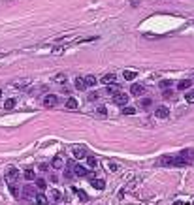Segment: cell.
<instances>
[{"instance_id":"cell-9","label":"cell","mask_w":194,"mask_h":205,"mask_svg":"<svg viewBox=\"0 0 194 205\" xmlns=\"http://www.w3.org/2000/svg\"><path fill=\"white\" fill-rule=\"evenodd\" d=\"M74 156L75 158H87V149L85 147H74Z\"/></svg>"},{"instance_id":"cell-5","label":"cell","mask_w":194,"mask_h":205,"mask_svg":"<svg viewBox=\"0 0 194 205\" xmlns=\"http://www.w3.org/2000/svg\"><path fill=\"white\" fill-rule=\"evenodd\" d=\"M155 117H158V118H168L170 117V109H168V107H164V105H160V107H156V109H155Z\"/></svg>"},{"instance_id":"cell-33","label":"cell","mask_w":194,"mask_h":205,"mask_svg":"<svg viewBox=\"0 0 194 205\" xmlns=\"http://www.w3.org/2000/svg\"><path fill=\"white\" fill-rule=\"evenodd\" d=\"M185 98H187V102H189V104H194V90H192V92H189Z\"/></svg>"},{"instance_id":"cell-35","label":"cell","mask_w":194,"mask_h":205,"mask_svg":"<svg viewBox=\"0 0 194 205\" xmlns=\"http://www.w3.org/2000/svg\"><path fill=\"white\" fill-rule=\"evenodd\" d=\"M15 87H17V89H25V87H27V81H21V83H15Z\"/></svg>"},{"instance_id":"cell-14","label":"cell","mask_w":194,"mask_h":205,"mask_svg":"<svg viewBox=\"0 0 194 205\" xmlns=\"http://www.w3.org/2000/svg\"><path fill=\"white\" fill-rule=\"evenodd\" d=\"M91 185H92L96 190H104V188H106V182H104L102 179H92V181H91Z\"/></svg>"},{"instance_id":"cell-31","label":"cell","mask_w":194,"mask_h":205,"mask_svg":"<svg viewBox=\"0 0 194 205\" xmlns=\"http://www.w3.org/2000/svg\"><path fill=\"white\" fill-rule=\"evenodd\" d=\"M9 190H12V194H13L15 198H19V196H21V194H19V190H17V186H15V185H9Z\"/></svg>"},{"instance_id":"cell-23","label":"cell","mask_w":194,"mask_h":205,"mask_svg":"<svg viewBox=\"0 0 194 205\" xmlns=\"http://www.w3.org/2000/svg\"><path fill=\"white\" fill-rule=\"evenodd\" d=\"M87 164H89V168H96L98 166V158L96 156H87Z\"/></svg>"},{"instance_id":"cell-21","label":"cell","mask_w":194,"mask_h":205,"mask_svg":"<svg viewBox=\"0 0 194 205\" xmlns=\"http://www.w3.org/2000/svg\"><path fill=\"white\" fill-rule=\"evenodd\" d=\"M66 73H57L55 75V77H53V81H55V83H66Z\"/></svg>"},{"instance_id":"cell-32","label":"cell","mask_w":194,"mask_h":205,"mask_svg":"<svg viewBox=\"0 0 194 205\" xmlns=\"http://www.w3.org/2000/svg\"><path fill=\"white\" fill-rule=\"evenodd\" d=\"M74 192H75V194H77V196H79V198H81V200H87V194H85V192H83V190H79V188H75V190H74Z\"/></svg>"},{"instance_id":"cell-1","label":"cell","mask_w":194,"mask_h":205,"mask_svg":"<svg viewBox=\"0 0 194 205\" xmlns=\"http://www.w3.org/2000/svg\"><path fill=\"white\" fill-rule=\"evenodd\" d=\"M36 190H34V186L32 185H27V186H23V190H21V198L23 200H27V201H36Z\"/></svg>"},{"instance_id":"cell-10","label":"cell","mask_w":194,"mask_h":205,"mask_svg":"<svg viewBox=\"0 0 194 205\" xmlns=\"http://www.w3.org/2000/svg\"><path fill=\"white\" fill-rule=\"evenodd\" d=\"M100 83H104V85H107V87H110L111 83H115V73H106V75H102Z\"/></svg>"},{"instance_id":"cell-11","label":"cell","mask_w":194,"mask_h":205,"mask_svg":"<svg viewBox=\"0 0 194 205\" xmlns=\"http://www.w3.org/2000/svg\"><path fill=\"white\" fill-rule=\"evenodd\" d=\"M130 90H132V94H134V96H142V94L145 92V87H143V85H138V83H134Z\"/></svg>"},{"instance_id":"cell-2","label":"cell","mask_w":194,"mask_h":205,"mask_svg":"<svg viewBox=\"0 0 194 205\" xmlns=\"http://www.w3.org/2000/svg\"><path fill=\"white\" fill-rule=\"evenodd\" d=\"M128 100H130V98H128L126 92H117V94L113 96V102H115L117 105H123V107L128 105Z\"/></svg>"},{"instance_id":"cell-25","label":"cell","mask_w":194,"mask_h":205,"mask_svg":"<svg viewBox=\"0 0 194 205\" xmlns=\"http://www.w3.org/2000/svg\"><path fill=\"white\" fill-rule=\"evenodd\" d=\"M106 92H107V94H113V96H115L117 92H121V90H119V89H117V87H115V85H110V87H107V89H106Z\"/></svg>"},{"instance_id":"cell-24","label":"cell","mask_w":194,"mask_h":205,"mask_svg":"<svg viewBox=\"0 0 194 205\" xmlns=\"http://www.w3.org/2000/svg\"><path fill=\"white\" fill-rule=\"evenodd\" d=\"M124 79H126V81H134V79H136V72L126 70V72H124Z\"/></svg>"},{"instance_id":"cell-39","label":"cell","mask_w":194,"mask_h":205,"mask_svg":"<svg viewBox=\"0 0 194 205\" xmlns=\"http://www.w3.org/2000/svg\"><path fill=\"white\" fill-rule=\"evenodd\" d=\"M130 4H132V6H134V8H136V6H138V4H139V0H130Z\"/></svg>"},{"instance_id":"cell-3","label":"cell","mask_w":194,"mask_h":205,"mask_svg":"<svg viewBox=\"0 0 194 205\" xmlns=\"http://www.w3.org/2000/svg\"><path fill=\"white\" fill-rule=\"evenodd\" d=\"M57 104H59V98H57L55 94H47L45 98H44V105L45 107H55Z\"/></svg>"},{"instance_id":"cell-8","label":"cell","mask_w":194,"mask_h":205,"mask_svg":"<svg viewBox=\"0 0 194 205\" xmlns=\"http://www.w3.org/2000/svg\"><path fill=\"white\" fill-rule=\"evenodd\" d=\"M74 87L77 89V90H85V89H87V81H85V77H75Z\"/></svg>"},{"instance_id":"cell-19","label":"cell","mask_w":194,"mask_h":205,"mask_svg":"<svg viewBox=\"0 0 194 205\" xmlns=\"http://www.w3.org/2000/svg\"><path fill=\"white\" fill-rule=\"evenodd\" d=\"M36 203L38 205H49V200L44 196V194H38V196H36Z\"/></svg>"},{"instance_id":"cell-29","label":"cell","mask_w":194,"mask_h":205,"mask_svg":"<svg viewBox=\"0 0 194 205\" xmlns=\"http://www.w3.org/2000/svg\"><path fill=\"white\" fill-rule=\"evenodd\" d=\"M160 87H162L164 90H168V89L171 87V81H168V79H164V81H160Z\"/></svg>"},{"instance_id":"cell-7","label":"cell","mask_w":194,"mask_h":205,"mask_svg":"<svg viewBox=\"0 0 194 205\" xmlns=\"http://www.w3.org/2000/svg\"><path fill=\"white\" fill-rule=\"evenodd\" d=\"M47 90V85H40V87H32L28 92H30V96H40V94H44Z\"/></svg>"},{"instance_id":"cell-36","label":"cell","mask_w":194,"mask_h":205,"mask_svg":"<svg viewBox=\"0 0 194 205\" xmlns=\"http://www.w3.org/2000/svg\"><path fill=\"white\" fill-rule=\"evenodd\" d=\"M110 169H111V171H117V169H119V166H117L115 162H111V164H110Z\"/></svg>"},{"instance_id":"cell-16","label":"cell","mask_w":194,"mask_h":205,"mask_svg":"<svg viewBox=\"0 0 194 205\" xmlns=\"http://www.w3.org/2000/svg\"><path fill=\"white\" fill-rule=\"evenodd\" d=\"M190 85H192V81H190V79H183V81H179V83H177V89H179V90H185V89H189V87H190Z\"/></svg>"},{"instance_id":"cell-15","label":"cell","mask_w":194,"mask_h":205,"mask_svg":"<svg viewBox=\"0 0 194 205\" xmlns=\"http://www.w3.org/2000/svg\"><path fill=\"white\" fill-rule=\"evenodd\" d=\"M85 81H87V87H94V85L98 83L100 79L96 77V75H87V77H85Z\"/></svg>"},{"instance_id":"cell-13","label":"cell","mask_w":194,"mask_h":205,"mask_svg":"<svg viewBox=\"0 0 194 205\" xmlns=\"http://www.w3.org/2000/svg\"><path fill=\"white\" fill-rule=\"evenodd\" d=\"M51 166L55 168V169H60V168L64 166V160H62V156H55V158L51 160Z\"/></svg>"},{"instance_id":"cell-12","label":"cell","mask_w":194,"mask_h":205,"mask_svg":"<svg viewBox=\"0 0 194 205\" xmlns=\"http://www.w3.org/2000/svg\"><path fill=\"white\" fill-rule=\"evenodd\" d=\"M74 175H77V177H85V175H87V169H85L83 166H79V164H75V166H74Z\"/></svg>"},{"instance_id":"cell-38","label":"cell","mask_w":194,"mask_h":205,"mask_svg":"<svg viewBox=\"0 0 194 205\" xmlns=\"http://www.w3.org/2000/svg\"><path fill=\"white\" fill-rule=\"evenodd\" d=\"M40 169L41 171H47V164H40Z\"/></svg>"},{"instance_id":"cell-27","label":"cell","mask_w":194,"mask_h":205,"mask_svg":"<svg viewBox=\"0 0 194 205\" xmlns=\"http://www.w3.org/2000/svg\"><path fill=\"white\" fill-rule=\"evenodd\" d=\"M123 113L124 115H134L136 109H134V107H130V105H126V107H123Z\"/></svg>"},{"instance_id":"cell-41","label":"cell","mask_w":194,"mask_h":205,"mask_svg":"<svg viewBox=\"0 0 194 205\" xmlns=\"http://www.w3.org/2000/svg\"><path fill=\"white\" fill-rule=\"evenodd\" d=\"M0 98H2V89H0Z\"/></svg>"},{"instance_id":"cell-22","label":"cell","mask_w":194,"mask_h":205,"mask_svg":"<svg viewBox=\"0 0 194 205\" xmlns=\"http://www.w3.org/2000/svg\"><path fill=\"white\" fill-rule=\"evenodd\" d=\"M15 107V98H8L4 102V109H13Z\"/></svg>"},{"instance_id":"cell-26","label":"cell","mask_w":194,"mask_h":205,"mask_svg":"<svg viewBox=\"0 0 194 205\" xmlns=\"http://www.w3.org/2000/svg\"><path fill=\"white\" fill-rule=\"evenodd\" d=\"M87 100H89V102H98V92H91V94H87Z\"/></svg>"},{"instance_id":"cell-17","label":"cell","mask_w":194,"mask_h":205,"mask_svg":"<svg viewBox=\"0 0 194 205\" xmlns=\"http://www.w3.org/2000/svg\"><path fill=\"white\" fill-rule=\"evenodd\" d=\"M23 177H25L27 181H34V179H36L34 169H25V171H23Z\"/></svg>"},{"instance_id":"cell-4","label":"cell","mask_w":194,"mask_h":205,"mask_svg":"<svg viewBox=\"0 0 194 205\" xmlns=\"http://www.w3.org/2000/svg\"><path fill=\"white\" fill-rule=\"evenodd\" d=\"M4 177H6V181L9 182V185H13V181L19 177V171H17L15 168H9V169H8V173H6Z\"/></svg>"},{"instance_id":"cell-30","label":"cell","mask_w":194,"mask_h":205,"mask_svg":"<svg viewBox=\"0 0 194 205\" xmlns=\"http://www.w3.org/2000/svg\"><path fill=\"white\" fill-rule=\"evenodd\" d=\"M106 113H107V111H106V107H104V105H100L98 109H96V115H98V117H106Z\"/></svg>"},{"instance_id":"cell-28","label":"cell","mask_w":194,"mask_h":205,"mask_svg":"<svg viewBox=\"0 0 194 205\" xmlns=\"http://www.w3.org/2000/svg\"><path fill=\"white\" fill-rule=\"evenodd\" d=\"M36 186H38V188H41V190H44V188L47 186V182H45L44 179H36Z\"/></svg>"},{"instance_id":"cell-37","label":"cell","mask_w":194,"mask_h":205,"mask_svg":"<svg viewBox=\"0 0 194 205\" xmlns=\"http://www.w3.org/2000/svg\"><path fill=\"white\" fill-rule=\"evenodd\" d=\"M142 105H143V107H149V105H151V100H149V98H145V100L142 102Z\"/></svg>"},{"instance_id":"cell-40","label":"cell","mask_w":194,"mask_h":205,"mask_svg":"<svg viewBox=\"0 0 194 205\" xmlns=\"http://www.w3.org/2000/svg\"><path fill=\"white\" fill-rule=\"evenodd\" d=\"M174 205H183V203H181V201H175V203H174Z\"/></svg>"},{"instance_id":"cell-34","label":"cell","mask_w":194,"mask_h":205,"mask_svg":"<svg viewBox=\"0 0 194 205\" xmlns=\"http://www.w3.org/2000/svg\"><path fill=\"white\" fill-rule=\"evenodd\" d=\"M162 96H164V98H171V96H174V90H171V89H170V90H164Z\"/></svg>"},{"instance_id":"cell-20","label":"cell","mask_w":194,"mask_h":205,"mask_svg":"<svg viewBox=\"0 0 194 205\" xmlns=\"http://www.w3.org/2000/svg\"><path fill=\"white\" fill-rule=\"evenodd\" d=\"M77 107V100L75 98H68L66 100V109H75Z\"/></svg>"},{"instance_id":"cell-18","label":"cell","mask_w":194,"mask_h":205,"mask_svg":"<svg viewBox=\"0 0 194 205\" xmlns=\"http://www.w3.org/2000/svg\"><path fill=\"white\" fill-rule=\"evenodd\" d=\"M49 194H51V198L55 200V201H60V200H62V194H60L57 188H51V190H49Z\"/></svg>"},{"instance_id":"cell-6","label":"cell","mask_w":194,"mask_h":205,"mask_svg":"<svg viewBox=\"0 0 194 205\" xmlns=\"http://www.w3.org/2000/svg\"><path fill=\"white\" fill-rule=\"evenodd\" d=\"M181 156L185 158L189 164H192V162H194V149H185V150H181Z\"/></svg>"}]
</instances>
